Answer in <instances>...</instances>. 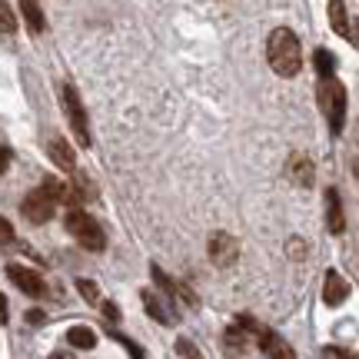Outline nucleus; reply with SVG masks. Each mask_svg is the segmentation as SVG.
<instances>
[{
	"label": "nucleus",
	"instance_id": "obj_5",
	"mask_svg": "<svg viewBox=\"0 0 359 359\" xmlns=\"http://www.w3.org/2000/svg\"><path fill=\"white\" fill-rule=\"evenodd\" d=\"M53 213H57V196H53L43 183H40L34 193L24 196V217L30 219V223H47Z\"/></svg>",
	"mask_w": 359,
	"mask_h": 359
},
{
	"label": "nucleus",
	"instance_id": "obj_27",
	"mask_svg": "<svg viewBox=\"0 0 359 359\" xmlns=\"http://www.w3.org/2000/svg\"><path fill=\"white\" fill-rule=\"evenodd\" d=\"M103 313H107V320H120V309L114 303H103Z\"/></svg>",
	"mask_w": 359,
	"mask_h": 359
},
{
	"label": "nucleus",
	"instance_id": "obj_18",
	"mask_svg": "<svg viewBox=\"0 0 359 359\" xmlns=\"http://www.w3.org/2000/svg\"><path fill=\"white\" fill-rule=\"evenodd\" d=\"M330 20H333L336 34L353 37V34H349V20H346V7H343V0H330Z\"/></svg>",
	"mask_w": 359,
	"mask_h": 359
},
{
	"label": "nucleus",
	"instance_id": "obj_22",
	"mask_svg": "<svg viewBox=\"0 0 359 359\" xmlns=\"http://www.w3.org/2000/svg\"><path fill=\"white\" fill-rule=\"evenodd\" d=\"M177 353H180L183 359H203V356H200V349L193 346L190 339H177Z\"/></svg>",
	"mask_w": 359,
	"mask_h": 359
},
{
	"label": "nucleus",
	"instance_id": "obj_16",
	"mask_svg": "<svg viewBox=\"0 0 359 359\" xmlns=\"http://www.w3.org/2000/svg\"><path fill=\"white\" fill-rule=\"evenodd\" d=\"M20 11H24V20L30 27V34H43L47 20H43V11H40L37 0H20Z\"/></svg>",
	"mask_w": 359,
	"mask_h": 359
},
{
	"label": "nucleus",
	"instance_id": "obj_4",
	"mask_svg": "<svg viewBox=\"0 0 359 359\" xmlns=\"http://www.w3.org/2000/svg\"><path fill=\"white\" fill-rule=\"evenodd\" d=\"M60 97H64V110H67V120H70V127H74V137H77L80 147H90V123H87V110H83V103H80L77 90L67 83L60 90Z\"/></svg>",
	"mask_w": 359,
	"mask_h": 359
},
{
	"label": "nucleus",
	"instance_id": "obj_10",
	"mask_svg": "<svg viewBox=\"0 0 359 359\" xmlns=\"http://www.w3.org/2000/svg\"><path fill=\"white\" fill-rule=\"evenodd\" d=\"M257 343H259V349H263L269 359H296L293 349L286 346V343H283L273 330H266V326H259V330H257Z\"/></svg>",
	"mask_w": 359,
	"mask_h": 359
},
{
	"label": "nucleus",
	"instance_id": "obj_19",
	"mask_svg": "<svg viewBox=\"0 0 359 359\" xmlns=\"http://www.w3.org/2000/svg\"><path fill=\"white\" fill-rule=\"evenodd\" d=\"M13 30H17V17H13L11 4H7V0H0V37H11Z\"/></svg>",
	"mask_w": 359,
	"mask_h": 359
},
{
	"label": "nucleus",
	"instance_id": "obj_21",
	"mask_svg": "<svg viewBox=\"0 0 359 359\" xmlns=\"http://www.w3.org/2000/svg\"><path fill=\"white\" fill-rule=\"evenodd\" d=\"M77 290L83 293V299H87V303H97V299H100V290H97L90 280H77Z\"/></svg>",
	"mask_w": 359,
	"mask_h": 359
},
{
	"label": "nucleus",
	"instance_id": "obj_2",
	"mask_svg": "<svg viewBox=\"0 0 359 359\" xmlns=\"http://www.w3.org/2000/svg\"><path fill=\"white\" fill-rule=\"evenodd\" d=\"M320 107L326 114V120H330V130L339 133L343 123H346V87L336 77H326L320 83Z\"/></svg>",
	"mask_w": 359,
	"mask_h": 359
},
{
	"label": "nucleus",
	"instance_id": "obj_15",
	"mask_svg": "<svg viewBox=\"0 0 359 359\" xmlns=\"http://www.w3.org/2000/svg\"><path fill=\"white\" fill-rule=\"evenodd\" d=\"M50 160L60 170H74V163H77V160H74V150H70V143H67L64 137H53L50 140Z\"/></svg>",
	"mask_w": 359,
	"mask_h": 359
},
{
	"label": "nucleus",
	"instance_id": "obj_8",
	"mask_svg": "<svg viewBox=\"0 0 359 359\" xmlns=\"http://www.w3.org/2000/svg\"><path fill=\"white\" fill-rule=\"evenodd\" d=\"M7 276H11V280L17 283L27 296H43V290H47L40 273H34V269H27V266H17V263H11V266H7Z\"/></svg>",
	"mask_w": 359,
	"mask_h": 359
},
{
	"label": "nucleus",
	"instance_id": "obj_20",
	"mask_svg": "<svg viewBox=\"0 0 359 359\" xmlns=\"http://www.w3.org/2000/svg\"><path fill=\"white\" fill-rule=\"evenodd\" d=\"M313 64H316V74H320L323 80H326V77H333L336 60H333V53H330V50H316V57H313Z\"/></svg>",
	"mask_w": 359,
	"mask_h": 359
},
{
	"label": "nucleus",
	"instance_id": "obj_1",
	"mask_svg": "<svg viewBox=\"0 0 359 359\" xmlns=\"http://www.w3.org/2000/svg\"><path fill=\"white\" fill-rule=\"evenodd\" d=\"M266 60L280 77H296V74H299V67H303V50H299V40H296V34L290 27H280V30L269 34Z\"/></svg>",
	"mask_w": 359,
	"mask_h": 359
},
{
	"label": "nucleus",
	"instance_id": "obj_9",
	"mask_svg": "<svg viewBox=\"0 0 359 359\" xmlns=\"http://www.w3.org/2000/svg\"><path fill=\"white\" fill-rule=\"evenodd\" d=\"M253 343V333L243 330V326H230L226 333H223V349H226V356L230 359H243L246 349Z\"/></svg>",
	"mask_w": 359,
	"mask_h": 359
},
{
	"label": "nucleus",
	"instance_id": "obj_24",
	"mask_svg": "<svg viewBox=\"0 0 359 359\" xmlns=\"http://www.w3.org/2000/svg\"><path fill=\"white\" fill-rule=\"evenodd\" d=\"M326 359H356L353 353H346V349H336V346H326V353H323Z\"/></svg>",
	"mask_w": 359,
	"mask_h": 359
},
{
	"label": "nucleus",
	"instance_id": "obj_29",
	"mask_svg": "<svg viewBox=\"0 0 359 359\" xmlns=\"http://www.w3.org/2000/svg\"><path fill=\"white\" fill-rule=\"evenodd\" d=\"M50 359H70V356H67V353H53Z\"/></svg>",
	"mask_w": 359,
	"mask_h": 359
},
{
	"label": "nucleus",
	"instance_id": "obj_13",
	"mask_svg": "<svg viewBox=\"0 0 359 359\" xmlns=\"http://www.w3.org/2000/svg\"><path fill=\"white\" fill-rule=\"evenodd\" d=\"M326 226L330 233H343L346 230V219H343V203H339V193L326 190Z\"/></svg>",
	"mask_w": 359,
	"mask_h": 359
},
{
	"label": "nucleus",
	"instance_id": "obj_11",
	"mask_svg": "<svg viewBox=\"0 0 359 359\" xmlns=\"http://www.w3.org/2000/svg\"><path fill=\"white\" fill-rule=\"evenodd\" d=\"M346 296H349V283L343 280L336 269H330V273H326V283H323V303H326V306H339Z\"/></svg>",
	"mask_w": 359,
	"mask_h": 359
},
{
	"label": "nucleus",
	"instance_id": "obj_14",
	"mask_svg": "<svg viewBox=\"0 0 359 359\" xmlns=\"http://www.w3.org/2000/svg\"><path fill=\"white\" fill-rule=\"evenodd\" d=\"M150 273H154V280L160 283V286H163V290H167V293L173 296V299H183V303H190V306H193V303H196V299H193V293H190V290H187L183 283H173V280H170V276H167V273H163V269H160V266H150Z\"/></svg>",
	"mask_w": 359,
	"mask_h": 359
},
{
	"label": "nucleus",
	"instance_id": "obj_26",
	"mask_svg": "<svg viewBox=\"0 0 359 359\" xmlns=\"http://www.w3.org/2000/svg\"><path fill=\"white\" fill-rule=\"evenodd\" d=\"M7 320H11V313H7V296L0 293V326H4Z\"/></svg>",
	"mask_w": 359,
	"mask_h": 359
},
{
	"label": "nucleus",
	"instance_id": "obj_23",
	"mask_svg": "<svg viewBox=\"0 0 359 359\" xmlns=\"http://www.w3.org/2000/svg\"><path fill=\"white\" fill-rule=\"evenodd\" d=\"M11 240H13V226H11V223H7L4 217H0V246L11 243Z\"/></svg>",
	"mask_w": 359,
	"mask_h": 359
},
{
	"label": "nucleus",
	"instance_id": "obj_25",
	"mask_svg": "<svg viewBox=\"0 0 359 359\" xmlns=\"http://www.w3.org/2000/svg\"><path fill=\"white\" fill-rule=\"evenodd\" d=\"M43 320H47V316H43L40 309H30V313H27V323H30V326H40Z\"/></svg>",
	"mask_w": 359,
	"mask_h": 359
},
{
	"label": "nucleus",
	"instance_id": "obj_17",
	"mask_svg": "<svg viewBox=\"0 0 359 359\" xmlns=\"http://www.w3.org/2000/svg\"><path fill=\"white\" fill-rule=\"evenodd\" d=\"M67 343L77 349H93L97 346V333H93L90 326H70V330H67Z\"/></svg>",
	"mask_w": 359,
	"mask_h": 359
},
{
	"label": "nucleus",
	"instance_id": "obj_12",
	"mask_svg": "<svg viewBox=\"0 0 359 359\" xmlns=\"http://www.w3.org/2000/svg\"><path fill=\"white\" fill-rule=\"evenodd\" d=\"M290 180H293L296 187H313V160L306 154H296L290 160V167H286Z\"/></svg>",
	"mask_w": 359,
	"mask_h": 359
},
{
	"label": "nucleus",
	"instance_id": "obj_3",
	"mask_svg": "<svg viewBox=\"0 0 359 359\" xmlns=\"http://www.w3.org/2000/svg\"><path fill=\"white\" fill-rule=\"evenodd\" d=\"M67 230H70V236H74L83 250H93V253H97V250H103V246H107V236H103L100 223L90 217V213L77 210V206L67 213Z\"/></svg>",
	"mask_w": 359,
	"mask_h": 359
},
{
	"label": "nucleus",
	"instance_id": "obj_6",
	"mask_svg": "<svg viewBox=\"0 0 359 359\" xmlns=\"http://www.w3.org/2000/svg\"><path fill=\"white\" fill-rule=\"evenodd\" d=\"M240 257V243L233 240L230 233H213L210 236V259L213 266H233Z\"/></svg>",
	"mask_w": 359,
	"mask_h": 359
},
{
	"label": "nucleus",
	"instance_id": "obj_28",
	"mask_svg": "<svg viewBox=\"0 0 359 359\" xmlns=\"http://www.w3.org/2000/svg\"><path fill=\"white\" fill-rule=\"evenodd\" d=\"M7 163H11V150H7V147H0V173L7 170Z\"/></svg>",
	"mask_w": 359,
	"mask_h": 359
},
{
	"label": "nucleus",
	"instance_id": "obj_7",
	"mask_svg": "<svg viewBox=\"0 0 359 359\" xmlns=\"http://www.w3.org/2000/svg\"><path fill=\"white\" fill-rule=\"evenodd\" d=\"M143 306H147V313H150L156 323H163V326H173V323L180 320L177 306H173L170 299H163L160 293H154V290H143Z\"/></svg>",
	"mask_w": 359,
	"mask_h": 359
}]
</instances>
